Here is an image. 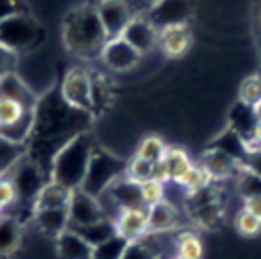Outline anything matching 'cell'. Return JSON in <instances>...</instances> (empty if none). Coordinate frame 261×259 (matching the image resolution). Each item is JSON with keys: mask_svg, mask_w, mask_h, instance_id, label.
<instances>
[{"mask_svg": "<svg viewBox=\"0 0 261 259\" xmlns=\"http://www.w3.org/2000/svg\"><path fill=\"white\" fill-rule=\"evenodd\" d=\"M108 37L96 14V6H77L65 14L63 45L77 57H100Z\"/></svg>", "mask_w": 261, "mask_h": 259, "instance_id": "1", "label": "cell"}, {"mask_svg": "<svg viewBox=\"0 0 261 259\" xmlns=\"http://www.w3.org/2000/svg\"><path fill=\"white\" fill-rule=\"evenodd\" d=\"M94 143L88 133H80L69 139L53 157H51V182L67 188L80 190L86 177L90 157L94 153Z\"/></svg>", "mask_w": 261, "mask_h": 259, "instance_id": "2", "label": "cell"}, {"mask_svg": "<svg viewBox=\"0 0 261 259\" xmlns=\"http://www.w3.org/2000/svg\"><path fill=\"white\" fill-rule=\"evenodd\" d=\"M124 173H126V163H122L118 157L110 155L108 151L94 147V153L90 157V165H88V171H86V177L80 190L98 198L110 188L114 179H118Z\"/></svg>", "mask_w": 261, "mask_h": 259, "instance_id": "3", "label": "cell"}, {"mask_svg": "<svg viewBox=\"0 0 261 259\" xmlns=\"http://www.w3.org/2000/svg\"><path fill=\"white\" fill-rule=\"evenodd\" d=\"M45 33L43 27L27 12L12 14L4 20H0V43L14 51L16 55L20 51H31L43 41Z\"/></svg>", "mask_w": 261, "mask_h": 259, "instance_id": "4", "label": "cell"}, {"mask_svg": "<svg viewBox=\"0 0 261 259\" xmlns=\"http://www.w3.org/2000/svg\"><path fill=\"white\" fill-rule=\"evenodd\" d=\"M61 98L80 112H94L92 102V73L86 67H71L59 86Z\"/></svg>", "mask_w": 261, "mask_h": 259, "instance_id": "5", "label": "cell"}, {"mask_svg": "<svg viewBox=\"0 0 261 259\" xmlns=\"http://www.w3.org/2000/svg\"><path fill=\"white\" fill-rule=\"evenodd\" d=\"M67 218H69V228H82V226L94 224L98 220H104L106 214H104L98 198H94L82 190H73L69 204H67Z\"/></svg>", "mask_w": 261, "mask_h": 259, "instance_id": "6", "label": "cell"}, {"mask_svg": "<svg viewBox=\"0 0 261 259\" xmlns=\"http://www.w3.org/2000/svg\"><path fill=\"white\" fill-rule=\"evenodd\" d=\"M96 14H98L102 29H104L108 39L120 37L124 27L135 16V14H130V6L126 0H98Z\"/></svg>", "mask_w": 261, "mask_h": 259, "instance_id": "7", "label": "cell"}, {"mask_svg": "<svg viewBox=\"0 0 261 259\" xmlns=\"http://www.w3.org/2000/svg\"><path fill=\"white\" fill-rule=\"evenodd\" d=\"M141 53L130 47L122 37H114V39H108L102 53H100V59L102 63L110 69V71H116V73H122V71H128L133 69L139 61H141Z\"/></svg>", "mask_w": 261, "mask_h": 259, "instance_id": "8", "label": "cell"}, {"mask_svg": "<svg viewBox=\"0 0 261 259\" xmlns=\"http://www.w3.org/2000/svg\"><path fill=\"white\" fill-rule=\"evenodd\" d=\"M12 184L18 192V198H24V200H35L39 190L47 184L43 182V173H41V167L37 161H31V159H20L14 167H12Z\"/></svg>", "mask_w": 261, "mask_h": 259, "instance_id": "9", "label": "cell"}, {"mask_svg": "<svg viewBox=\"0 0 261 259\" xmlns=\"http://www.w3.org/2000/svg\"><path fill=\"white\" fill-rule=\"evenodd\" d=\"M120 37L130 47H135L141 55H145L147 51H151L159 43V31L149 22L147 16H139V14H135L130 18V22L124 27Z\"/></svg>", "mask_w": 261, "mask_h": 259, "instance_id": "10", "label": "cell"}, {"mask_svg": "<svg viewBox=\"0 0 261 259\" xmlns=\"http://www.w3.org/2000/svg\"><path fill=\"white\" fill-rule=\"evenodd\" d=\"M147 12L149 14L145 16L149 18V22L157 31H161L165 27L186 22L190 14V2L188 0H157Z\"/></svg>", "mask_w": 261, "mask_h": 259, "instance_id": "11", "label": "cell"}, {"mask_svg": "<svg viewBox=\"0 0 261 259\" xmlns=\"http://www.w3.org/2000/svg\"><path fill=\"white\" fill-rule=\"evenodd\" d=\"M116 235H120L124 241L133 243L149 235V224H147V208L137 206V208H122L116 218H114Z\"/></svg>", "mask_w": 261, "mask_h": 259, "instance_id": "12", "label": "cell"}, {"mask_svg": "<svg viewBox=\"0 0 261 259\" xmlns=\"http://www.w3.org/2000/svg\"><path fill=\"white\" fill-rule=\"evenodd\" d=\"M157 45L163 51V55H167V57L186 55L192 47V31H190L188 22H179V24H171V27L161 29Z\"/></svg>", "mask_w": 261, "mask_h": 259, "instance_id": "13", "label": "cell"}, {"mask_svg": "<svg viewBox=\"0 0 261 259\" xmlns=\"http://www.w3.org/2000/svg\"><path fill=\"white\" fill-rule=\"evenodd\" d=\"M200 165L208 171V175L212 179H226V177L234 175V171L239 169V161L230 153H226L222 149H210L202 157Z\"/></svg>", "mask_w": 261, "mask_h": 259, "instance_id": "14", "label": "cell"}, {"mask_svg": "<svg viewBox=\"0 0 261 259\" xmlns=\"http://www.w3.org/2000/svg\"><path fill=\"white\" fill-rule=\"evenodd\" d=\"M94 247L86 243L73 228H65L57 237V255L61 259H92Z\"/></svg>", "mask_w": 261, "mask_h": 259, "instance_id": "15", "label": "cell"}, {"mask_svg": "<svg viewBox=\"0 0 261 259\" xmlns=\"http://www.w3.org/2000/svg\"><path fill=\"white\" fill-rule=\"evenodd\" d=\"M69 198H71V190H67L55 182H47L39 190L37 198L33 200V212L49 210V208H67Z\"/></svg>", "mask_w": 261, "mask_h": 259, "instance_id": "16", "label": "cell"}, {"mask_svg": "<svg viewBox=\"0 0 261 259\" xmlns=\"http://www.w3.org/2000/svg\"><path fill=\"white\" fill-rule=\"evenodd\" d=\"M177 222V210L165 200L157 206L147 208V224H149V232L155 235H163L167 230H171Z\"/></svg>", "mask_w": 261, "mask_h": 259, "instance_id": "17", "label": "cell"}, {"mask_svg": "<svg viewBox=\"0 0 261 259\" xmlns=\"http://www.w3.org/2000/svg\"><path fill=\"white\" fill-rule=\"evenodd\" d=\"M35 222L37 226L53 237H59L65 228H69V218H67V208H49V210H37L35 212Z\"/></svg>", "mask_w": 261, "mask_h": 259, "instance_id": "18", "label": "cell"}, {"mask_svg": "<svg viewBox=\"0 0 261 259\" xmlns=\"http://www.w3.org/2000/svg\"><path fill=\"white\" fill-rule=\"evenodd\" d=\"M35 108H29L27 104H22V102H18L14 98L0 96V131L2 128H10V126L22 122L29 114L35 112Z\"/></svg>", "mask_w": 261, "mask_h": 259, "instance_id": "19", "label": "cell"}, {"mask_svg": "<svg viewBox=\"0 0 261 259\" xmlns=\"http://www.w3.org/2000/svg\"><path fill=\"white\" fill-rule=\"evenodd\" d=\"M173 255L177 259H202L204 245L202 239L192 230H181L173 239Z\"/></svg>", "mask_w": 261, "mask_h": 259, "instance_id": "20", "label": "cell"}, {"mask_svg": "<svg viewBox=\"0 0 261 259\" xmlns=\"http://www.w3.org/2000/svg\"><path fill=\"white\" fill-rule=\"evenodd\" d=\"M86 243H90L92 247H98L102 243H106L108 239H112L116 235V226H114V220L110 218H104V220H98L94 224H88V226H82V228H73Z\"/></svg>", "mask_w": 261, "mask_h": 259, "instance_id": "21", "label": "cell"}, {"mask_svg": "<svg viewBox=\"0 0 261 259\" xmlns=\"http://www.w3.org/2000/svg\"><path fill=\"white\" fill-rule=\"evenodd\" d=\"M210 182H212V177L208 175V171H206L202 165H192V167L188 169V173H186L175 186L184 188L186 194H188L190 198H194V196L206 192L208 186H210Z\"/></svg>", "mask_w": 261, "mask_h": 259, "instance_id": "22", "label": "cell"}, {"mask_svg": "<svg viewBox=\"0 0 261 259\" xmlns=\"http://www.w3.org/2000/svg\"><path fill=\"white\" fill-rule=\"evenodd\" d=\"M155 235L149 232L147 237L128 243L122 259H161V245L155 243Z\"/></svg>", "mask_w": 261, "mask_h": 259, "instance_id": "23", "label": "cell"}, {"mask_svg": "<svg viewBox=\"0 0 261 259\" xmlns=\"http://www.w3.org/2000/svg\"><path fill=\"white\" fill-rule=\"evenodd\" d=\"M163 159H165V165H167L171 184H177L188 173V169L194 165L192 159L188 157V153L184 149H179V147H167Z\"/></svg>", "mask_w": 261, "mask_h": 259, "instance_id": "24", "label": "cell"}, {"mask_svg": "<svg viewBox=\"0 0 261 259\" xmlns=\"http://www.w3.org/2000/svg\"><path fill=\"white\" fill-rule=\"evenodd\" d=\"M239 98H241V102H243L247 108H251L253 112L259 114V110H261V75H251V77H247V80L241 84Z\"/></svg>", "mask_w": 261, "mask_h": 259, "instance_id": "25", "label": "cell"}, {"mask_svg": "<svg viewBox=\"0 0 261 259\" xmlns=\"http://www.w3.org/2000/svg\"><path fill=\"white\" fill-rule=\"evenodd\" d=\"M24 155V145L10 143L0 137V177H4Z\"/></svg>", "mask_w": 261, "mask_h": 259, "instance_id": "26", "label": "cell"}, {"mask_svg": "<svg viewBox=\"0 0 261 259\" xmlns=\"http://www.w3.org/2000/svg\"><path fill=\"white\" fill-rule=\"evenodd\" d=\"M165 151H167V145H165L159 137L149 135V137H145V139L139 143V149H137L135 155L141 157V159H145V161H149V163H155V161L163 159Z\"/></svg>", "mask_w": 261, "mask_h": 259, "instance_id": "27", "label": "cell"}, {"mask_svg": "<svg viewBox=\"0 0 261 259\" xmlns=\"http://www.w3.org/2000/svg\"><path fill=\"white\" fill-rule=\"evenodd\" d=\"M126 247H128V241H124L120 235H114L106 243L94 247L92 259H122Z\"/></svg>", "mask_w": 261, "mask_h": 259, "instance_id": "28", "label": "cell"}, {"mask_svg": "<svg viewBox=\"0 0 261 259\" xmlns=\"http://www.w3.org/2000/svg\"><path fill=\"white\" fill-rule=\"evenodd\" d=\"M18 237H20V226L14 218H6L2 216L0 218V255L4 253H10L16 243H18Z\"/></svg>", "mask_w": 261, "mask_h": 259, "instance_id": "29", "label": "cell"}, {"mask_svg": "<svg viewBox=\"0 0 261 259\" xmlns=\"http://www.w3.org/2000/svg\"><path fill=\"white\" fill-rule=\"evenodd\" d=\"M139 188H141V200H143L145 208H151V206H157V204L165 202V190H167L165 184L149 177L147 182L139 184Z\"/></svg>", "mask_w": 261, "mask_h": 259, "instance_id": "30", "label": "cell"}, {"mask_svg": "<svg viewBox=\"0 0 261 259\" xmlns=\"http://www.w3.org/2000/svg\"><path fill=\"white\" fill-rule=\"evenodd\" d=\"M234 228L243 237H255L261 232V220L257 216L249 214L247 210H239L234 216Z\"/></svg>", "mask_w": 261, "mask_h": 259, "instance_id": "31", "label": "cell"}, {"mask_svg": "<svg viewBox=\"0 0 261 259\" xmlns=\"http://www.w3.org/2000/svg\"><path fill=\"white\" fill-rule=\"evenodd\" d=\"M151 171H153V163H149V161H145L137 155L126 163V177H130L137 184L147 182L151 177Z\"/></svg>", "mask_w": 261, "mask_h": 259, "instance_id": "32", "label": "cell"}, {"mask_svg": "<svg viewBox=\"0 0 261 259\" xmlns=\"http://www.w3.org/2000/svg\"><path fill=\"white\" fill-rule=\"evenodd\" d=\"M16 200H18V192H16L12 179L6 177V175L0 177V208L6 210V208L12 206Z\"/></svg>", "mask_w": 261, "mask_h": 259, "instance_id": "33", "label": "cell"}, {"mask_svg": "<svg viewBox=\"0 0 261 259\" xmlns=\"http://www.w3.org/2000/svg\"><path fill=\"white\" fill-rule=\"evenodd\" d=\"M241 179V192H243V198L245 196H253V194H261V175L245 169V173L239 177Z\"/></svg>", "mask_w": 261, "mask_h": 259, "instance_id": "34", "label": "cell"}, {"mask_svg": "<svg viewBox=\"0 0 261 259\" xmlns=\"http://www.w3.org/2000/svg\"><path fill=\"white\" fill-rule=\"evenodd\" d=\"M14 63H16V53L10 51L8 47H4V45L0 43V80H2L4 75L12 73Z\"/></svg>", "mask_w": 261, "mask_h": 259, "instance_id": "35", "label": "cell"}, {"mask_svg": "<svg viewBox=\"0 0 261 259\" xmlns=\"http://www.w3.org/2000/svg\"><path fill=\"white\" fill-rule=\"evenodd\" d=\"M24 12V2L22 0H0V20Z\"/></svg>", "mask_w": 261, "mask_h": 259, "instance_id": "36", "label": "cell"}, {"mask_svg": "<svg viewBox=\"0 0 261 259\" xmlns=\"http://www.w3.org/2000/svg\"><path fill=\"white\" fill-rule=\"evenodd\" d=\"M243 210H247L249 214H253V216H257L261 220V194L245 196L243 198Z\"/></svg>", "mask_w": 261, "mask_h": 259, "instance_id": "37", "label": "cell"}, {"mask_svg": "<svg viewBox=\"0 0 261 259\" xmlns=\"http://www.w3.org/2000/svg\"><path fill=\"white\" fill-rule=\"evenodd\" d=\"M253 139L261 143V114L255 116V124H253Z\"/></svg>", "mask_w": 261, "mask_h": 259, "instance_id": "38", "label": "cell"}, {"mask_svg": "<svg viewBox=\"0 0 261 259\" xmlns=\"http://www.w3.org/2000/svg\"><path fill=\"white\" fill-rule=\"evenodd\" d=\"M126 2H128V6H130V4H137V6H141V8H147V10H149L157 0H126Z\"/></svg>", "mask_w": 261, "mask_h": 259, "instance_id": "39", "label": "cell"}, {"mask_svg": "<svg viewBox=\"0 0 261 259\" xmlns=\"http://www.w3.org/2000/svg\"><path fill=\"white\" fill-rule=\"evenodd\" d=\"M2 216H4V210H2V208H0V218H2Z\"/></svg>", "mask_w": 261, "mask_h": 259, "instance_id": "40", "label": "cell"}, {"mask_svg": "<svg viewBox=\"0 0 261 259\" xmlns=\"http://www.w3.org/2000/svg\"><path fill=\"white\" fill-rule=\"evenodd\" d=\"M167 259H177V257H175V255H171V257H167Z\"/></svg>", "mask_w": 261, "mask_h": 259, "instance_id": "41", "label": "cell"}]
</instances>
